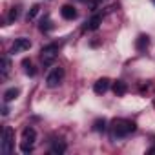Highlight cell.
<instances>
[{"instance_id":"obj_13","label":"cell","mask_w":155,"mask_h":155,"mask_svg":"<svg viewBox=\"0 0 155 155\" xmlns=\"http://www.w3.org/2000/svg\"><path fill=\"white\" fill-rule=\"evenodd\" d=\"M148 46H150V37H148V35H139L137 40H135V48H137V51H144Z\"/></svg>"},{"instance_id":"obj_15","label":"cell","mask_w":155,"mask_h":155,"mask_svg":"<svg viewBox=\"0 0 155 155\" xmlns=\"http://www.w3.org/2000/svg\"><path fill=\"white\" fill-rule=\"evenodd\" d=\"M22 66H24V71H26L28 77H35L37 75V68H33V64H31L29 58H24L22 60Z\"/></svg>"},{"instance_id":"obj_7","label":"cell","mask_w":155,"mask_h":155,"mask_svg":"<svg viewBox=\"0 0 155 155\" xmlns=\"http://www.w3.org/2000/svg\"><path fill=\"white\" fill-rule=\"evenodd\" d=\"M66 150H68V144L62 139H55L53 144H51V148H49V153L51 155H62Z\"/></svg>"},{"instance_id":"obj_8","label":"cell","mask_w":155,"mask_h":155,"mask_svg":"<svg viewBox=\"0 0 155 155\" xmlns=\"http://www.w3.org/2000/svg\"><path fill=\"white\" fill-rule=\"evenodd\" d=\"M102 24V15H93L88 22H86V26H84V31H95V29H99V26Z\"/></svg>"},{"instance_id":"obj_4","label":"cell","mask_w":155,"mask_h":155,"mask_svg":"<svg viewBox=\"0 0 155 155\" xmlns=\"http://www.w3.org/2000/svg\"><path fill=\"white\" fill-rule=\"evenodd\" d=\"M62 81H64V68L55 66V68L48 73V77H46V86H48V88H57V86H60Z\"/></svg>"},{"instance_id":"obj_17","label":"cell","mask_w":155,"mask_h":155,"mask_svg":"<svg viewBox=\"0 0 155 155\" xmlns=\"http://www.w3.org/2000/svg\"><path fill=\"white\" fill-rule=\"evenodd\" d=\"M53 29V22L46 17V18H42V22H40V31L42 33H48V31H51Z\"/></svg>"},{"instance_id":"obj_18","label":"cell","mask_w":155,"mask_h":155,"mask_svg":"<svg viewBox=\"0 0 155 155\" xmlns=\"http://www.w3.org/2000/svg\"><path fill=\"white\" fill-rule=\"evenodd\" d=\"M93 130L99 131V133L104 131V130H106V119H97V120L93 122Z\"/></svg>"},{"instance_id":"obj_3","label":"cell","mask_w":155,"mask_h":155,"mask_svg":"<svg viewBox=\"0 0 155 155\" xmlns=\"http://www.w3.org/2000/svg\"><path fill=\"white\" fill-rule=\"evenodd\" d=\"M13 144H15V131L11 126H6L4 131H2V153L4 155H9L13 151Z\"/></svg>"},{"instance_id":"obj_23","label":"cell","mask_w":155,"mask_h":155,"mask_svg":"<svg viewBox=\"0 0 155 155\" xmlns=\"http://www.w3.org/2000/svg\"><path fill=\"white\" fill-rule=\"evenodd\" d=\"M153 4H155V0H153Z\"/></svg>"},{"instance_id":"obj_21","label":"cell","mask_w":155,"mask_h":155,"mask_svg":"<svg viewBox=\"0 0 155 155\" xmlns=\"http://www.w3.org/2000/svg\"><path fill=\"white\" fill-rule=\"evenodd\" d=\"M2 115H4V117H8V115H9V108H8V106H4V108H2Z\"/></svg>"},{"instance_id":"obj_6","label":"cell","mask_w":155,"mask_h":155,"mask_svg":"<svg viewBox=\"0 0 155 155\" xmlns=\"http://www.w3.org/2000/svg\"><path fill=\"white\" fill-rule=\"evenodd\" d=\"M110 86H111V81L106 79V77H102V79H99V81L93 84V91H95L97 95H104V93L110 90Z\"/></svg>"},{"instance_id":"obj_9","label":"cell","mask_w":155,"mask_h":155,"mask_svg":"<svg viewBox=\"0 0 155 155\" xmlns=\"http://www.w3.org/2000/svg\"><path fill=\"white\" fill-rule=\"evenodd\" d=\"M35 140H37V131H35V128H31V126L24 128V131H22V142L35 144Z\"/></svg>"},{"instance_id":"obj_14","label":"cell","mask_w":155,"mask_h":155,"mask_svg":"<svg viewBox=\"0 0 155 155\" xmlns=\"http://www.w3.org/2000/svg\"><path fill=\"white\" fill-rule=\"evenodd\" d=\"M18 95H20V90H18V88H9V90H6V93H4V102H13Z\"/></svg>"},{"instance_id":"obj_5","label":"cell","mask_w":155,"mask_h":155,"mask_svg":"<svg viewBox=\"0 0 155 155\" xmlns=\"http://www.w3.org/2000/svg\"><path fill=\"white\" fill-rule=\"evenodd\" d=\"M31 48V40L26 38V37H20V38H15L13 46H11V55H17V53H22V51H28Z\"/></svg>"},{"instance_id":"obj_10","label":"cell","mask_w":155,"mask_h":155,"mask_svg":"<svg viewBox=\"0 0 155 155\" xmlns=\"http://www.w3.org/2000/svg\"><path fill=\"white\" fill-rule=\"evenodd\" d=\"M60 15H62V18H66V20H73V18H77V9H75L73 6L66 4V6H62Z\"/></svg>"},{"instance_id":"obj_20","label":"cell","mask_w":155,"mask_h":155,"mask_svg":"<svg viewBox=\"0 0 155 155\" xmlns=\"http://www.w3.org/2000/svg\"><path fill=\"white\" fill-rule=\"evenodd\" d=\"M33 146H35V144L22 142V144H20V151H22V153H31V151H33Z\"/></svg>"},{"instance_id":"obj_11","label":"cell","mask_w":155,"mask_h":155,"mask_svg":"<svg viewBox=\"0 0 155 155\" xmlns=\"http://www.w3.org/2000/svg\"><path fill=\"white\" fill-rule=\"evenodd\" d=\"M111 90H113V93H115L117 97H122V95H126L128 86H126V82H124V81H115V82L111 84Z\"/></svg>"},{"instance_id":"obj_12","label":"cell","mask_w":155,"mask_h":155,"mask_svg":"<svg viewBox=\"0 0 155 155\" xmlns=\"http://www.w3.org/2000/svg\"><path fill=\"white\" fill-rule=\"evenodd\" d=\"M9 71H11V62H9L8 57H2L0 58V77L6 79V77L9 75Z\"/></svg>"},{"instance_id":"obj_1","label":"cell","mask_w":155,"mask_h":155,"mask_svg":"<svg viewBox=\"0 0 155 155\" xmlns=\"http://www.w3.org/2000/svg\"><path fill=\"white\" fill-rule=\"evenodd\" d=\"M135 130H137L135 122L133 120H128V119H115L111 122V133H113L115 139H124L130 133H133Z\"/></svg>"},{"instance_id":"obj_2","label":"cell","mask_w":155,"mask_h":155,"mask_svg":"<svg viewBox=\"0 0 155 155\" xmlns=\"http://www.w3.org/2000/svg\"><path fill=\"white\" fill-rule=\"evenodd\" d=\"M58 49H60V44H57V42H51V44H48L40 49V62H42L44 68H48L55 62V58L58 55Z\"/></svg>"},{"instance_id":"obj_19","label":"cell","mask_w":155,"mask_h":155,"mask_svg":"<svg viewBox=\"0 0 155 155\" xmlns=\"http://www.w3.org/2000/svg\"><path fill=\"white\" fill-rule=\"evenodd\" d=\"M38 11H40V6H38V4L31 6V9L28 11V20H35V17L38 15Z\"/></svg>"},{"instance_id":"obj_16","label":"cell","mask_w":155,"mask_h":155,"mask_svg":"<svg viewBox=\"0 0 155 155\" xmlns=\"http://www.w3.org/2000/svg\"><path fill=\"white\" fill-rule=\"evenodd\" d=\"M18 17H20V8H18V6H13V8H11V11H9V15H8V22H9V24H13Z\"/></svg>"},{"instance_id":"obj_22","label":"cell","mask_w":155,"mask_h":155,"mask_svg":"<svg viewBox=\"0 0 155 155\" xmlns=\"http://www.w3.org/2000/svg\"><path fill=\"white\" fill-rule=\"evenodd\" d=\"M148 153H150V155H153V153H155V148H151V150H148Z\"/></svg>"}]
</instances>
